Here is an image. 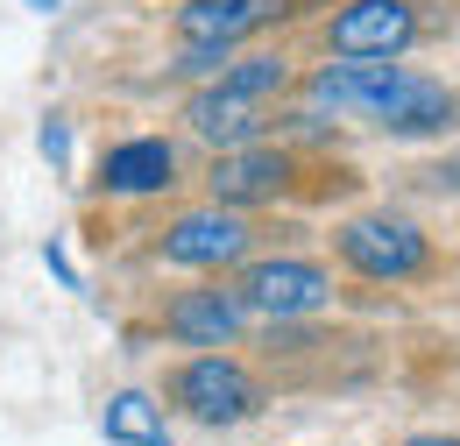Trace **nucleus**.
Wrapping results in <instances>:
<instances>
[{"label": "nucleus", "instance_id": "6e6552de", "mask_svg": "<svg viewBox=\"0 0 460 446\" xmlns=\"http://www.w3.org/2000/svg\"><path fill=\"white\" fill-rule=\"evenodd\" d=\"M184 120H191V135L213 142V149H248V142L270 128V107L248 100V93H234V85H213V93H199V100L184 107Z\"/></svg>", "mask_w": 460, "mask_h": 446}, {"label": "nucleus", "instance_id": "f8f14e48", "mask_svg": "<svg viewBox=\"0 0 460 446\" xmlns=\"http://www.w3.org/2000/svg\"><path fill=\"white\" fill-rule=\"evenodd\" d=\"M100 184L107 192H164V184H177V149L171 142H120L100 164Z\"/></svg>", "mask_w": 460, "mask_h": 446}, {"label": "nucleus", "instance_id": "0eeeda50", "mask_svg": "<svg viewBox=\"0 0 460 446\" xmlns=\"http://www.w3.org/2000/svg\"><path fill=\"white\" fill-rule=\"evenodd\" d=\"M213 206H262V199H277L290 184V156L284 149H262V142H248V149H220V164H213Z\"/></svg>", "mask_w": 460, "mask_h": 446}, {"label": "nucleus", "instance_id": "f257e3e1", "mask_svg": "<svg viewBox=\"0 0 460 446\" xmlns=\"http://www.w3.org/2000/svg\"><path fill=\"white\" fill-rule=\"evenodd\" d=\"M341 263L368 283H418L432 270V241L397 213H368L341 227Z\"/></svg>", "mask_w": 460, "mask_h": 446}, {"label": "nucleus", "instance_id": "f03ea898", "mask_svg": "<svg viewBox=\"0 0 460 446\" xmlns=\"http://www.w3.org/2000/svg\"><path fill=\"white\" fill-rule=\"evenodd\" d=\"M171 404L199 425H248L262 411V383L227 354H199L171 376Z\"/></svg>", "mask_w": 460, "mask_h": 446}, {"label": "nucleus", "instance_id": "dca6fc26", "mask_svg": "<svg viewBox=\"0 0 460 446\" xmlns=\"http://www.w3.org/2000/svg\"><path fill=\"white\" fill-rule=\"evenodd\" d=\"M432 184H454V192H460V164H447V170H432Z\"/></svg>", "mask_w": 460, "mask_h": 446}, {"label": "nucleus", "instance_id": "4468645a", "mask_svg": "<svg viewBox=\"0 0 460 446\" xmlns=\"http://www.w3.org/2000/svg\"><path fill=\"white\" fill-rule=\"evenodd\" d=\"M220 85L248 93V100H270V93H284V85H290V64H284V57H241L234 71H220Z\"/></svg>", "mask_w": 460, "mask_h": 446}, {"label": "nucleus", "instance_id": "1a4fd4ad", "mask_svg": "<svg viewBox=\"0 0 460 446\" xmlns=\"http://www.w3.org/2000/svg\"><path fill=\"white\" fill-rule=\"evenodd\" d=\"M290 14V0H191L177 7V36L184 43H241L248 29Z\"/></svg>", "mask_w": 460, "mask_h": 446}, {"label": "nucleus", "instance_id": "9d476101", "mask_svg": "<svg viewBox=\"0 0 460 446\" xmlns=\"http://www.w3.org/2000/svg\"><path fill=\"white\" fill-rule=\"evenodd\" d=\"M164 326L184 347H227L241 334V290H184V298H171Z\"/></svg>", "mask_w": 460, "mask_h": 446}, {"label": "nucleus", "instance_id": "20e7f679", "mask_svg": "<svg viewBox=\"0 0 460 446\" xmlns=\"http://www.w3.org/2000/svg\"><path fill=\"white\" fill-rule=\"evenodd\" d=\"M241 298L270 319H305V312H326L333 298V277L319 263H297V255H277V263H255L241 277Z\"/></svg>", "mask_w": 460, "mask_h": 446}, {"label": "nucleus", "instance_id": "ddd939ff", "mask_svg": "<svg viewBox=\"0 0 460 446\" xmlns=\"http://www.w3.org/2000/svg\"><path fill=\"white\" fill-rule=\"evenodd\" d=\"M107 440H120V446H171L164 440V411H156L142 390H120L114 404H107Z\"/></svg>", "mask_w": 460, "mask_h": 446}, {"label": "nucleus", "instance_id": "2eb2a0df", "mask_svg": "<svg viewBox=\"0 0 460 446\" xmlns=\"http://www.w3.org/2000/svg\"><path fill=\"white\" fill-rule=\"evenodd\" d=\"M403 446H460V440H439V433H411Z\"/></svg>", "mask_w": 460, "mask_h": 446}, {"label": "nucleus", "instance_id": "423d86ee", "mask_svg": "<svg viewBox=\"0 0 460 446\" xmlns=\"http://www.w3.org/2000/svg\"><path fill=\"white\" fill-rule=\"evenodd\" d=\"M403 78L411 71H397V64H326V71H312V107H333V113H354V120H383L390 113V100L403 93Z\"/></svg>", "mask_w": 460, "mask_h": 446}, {"label": "nucleus", "instance_id": "9b49d317", "mask_svg": "<svg viewBox=\"0 0 460 446\" xmlns=\"http://www.w3.org/2000/svg\"><path fill=\"white\" fill-rule=\"evenodd\" d=\"M454 85H439V78H425V71H411L403 78V93L390 100V113L376 120V128H390V135H403V142H418V135H447L454 128Z\"/></svg>", "mask_w": 460, "mask_h": 446}, {"label": "nucleus", "instance_id": "7ed1b4c3", "mask_svg": "<svg viewBox=\"0 0 460 446\" xmlns=\"http://www.w3.org/2000/svg\"><path fill=\"white\" fill-rule=\"evenodd\" d=\"M326 43L333 57H354V64H390L418 43V14H411V0H347Z\"/></svg>", "mask_w": 460, "mask_h": 446}, {"label": "nucleus", "instance_id": "39448f33", "mask_svg": "<svg viewBox=\"0 0 460 446\" xmlns=\"http://www.w3.org/2000/svg\"><path fill=\"white\" fill-rule=\"evenodd\" d=\"M248 241H255V227L241 220L234 206H206V213L171 220L164 255H171V263H184V270H227V263H241V255H248Z\"/></svg>", "mask_w": 460, "mask_h": 446}]
</instances>
